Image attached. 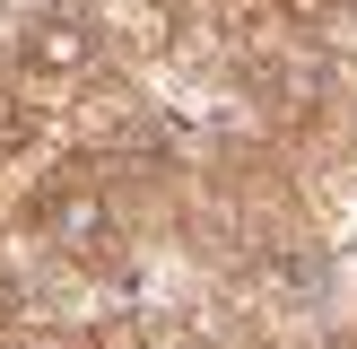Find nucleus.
Here are the masks:
<instances>
[{"label":"nucleus","instance_id":"nucleus-1","mask_svg":"<svg viewBox=\"0 0 357 349\" xmlns=\"http://www.w3.org/2000/svg\"><path fill=\"white\" fill-rule=\"evenodd\" d=\"M183 244H192V262H209L236 288V306L253 323H271V314L288 323L323 288V227H314V201H305V184H296L288 149L271 131L201 149Z\"/></svg>","mask_w":357,"mask_h":349},{"label":"nucleus","instance_id":"nucleus-6","mask_svg":"<svg viewBox=\"0 0 357 349\" xmlns=\"http://www.w3.org/2000/svg\"><path fill=\"white\" fill-rule=\"evenodd\" d=\"M261 9H271V17H296V27H331L349 0H261Z\"/></svg>","mask_w":357,"mask_h":349},{"label":"nucleus","instance_id":"nucleus-8","mask_svg":"<svg viewBox=\"0 0 357 349\" xmlns=\"http://www.w3.org/2000/svg\"><path fill=\"white\" fill-rule=\"evenodd\" d=\"M331 349H357V306H349V323H340V341H331Z\"/></svg>","mask_w":357,"mask_h":349},{"label":"nucleus","instance_id":"nucleus-4","mask_svg":"<svg viewBox=\"0 0 357 349\" xmlns=\"http://www.w3.org/2000/svg\"><path fill=\"white\" fill-rule=\"evenodd\" d=\"M70 140H79V131H70V114L44 96V87H26L9 61H0V209L44 174Z\"/></svg>","mask_w":357,"mask_h":349},{"label":"nucleus","instance_id":"nucleus-9","mask_svg":"<svg viewBox=\"0 0 357 349\" xmlns=\"http://www.w3.org/2000/svg\"><path fill=\"white\" fill-rule=\"evenodd\" d=\"M0 9H17V17H26V9H44V0H0Z\"/></svg>","mask_w":357,"mask_h":349},{"label":"nucleus","instance_id":"nucleus-2","mask_svg":"<svg viewBox=\"0 0 357 349\" xmlns=\"http://www.w3.org/2000/svg\"><path fill=\"white\" fill-rule=\"evenodd\" d=\"M0 236L26 262L79 279V288H139V262H149V218L122 192V174L96 149H61L9 209H0Z\"/></svg>","mask_w":357,"mask_h":349},{"label":"nucleus","instance_id":"nucleus-5","mask_svg":"<svg viewBox=\"0 0 357 349\" xmlns=\"http://www.w3.org/2000/svg\"><path fill=\"white\" fill-rule=\"evenodd\" d=\"M17 332H35V279H26V253L0 236V349H9Z\"/></svg>","mask_w":357,"mask_h":349},{"label":"nucleus","instance_id":"nucleus-3","mask_svg":"<svg viewBox=\"0 0 357 349\" xmlns=\"http://www.w3.org/2000/svg\"><path fill=\"white\" fill-rule=\"evenodd\" d=\"M0 61L26 87H44L70 114V131H87V114H105V105L131 87L122 35H114V17H105L96 0H44V9H26L17 35L0 44Z\"/></svg>","mask_w":357,"mask_h":349},{"label":"nucleus","instance_id":"nucleus-7","mask_svg":"<svg viewBox=\"0 0 357 349\" xmlns=\"http://www.w3.org/2000/svg\"><path fill=\"white\" fill-rule=\"evenodd\" d=\"M340 149H349V166H357V96H349V122H340Z\"/></svg>","mask_w":357,"mask_h":349}]
</instances>
